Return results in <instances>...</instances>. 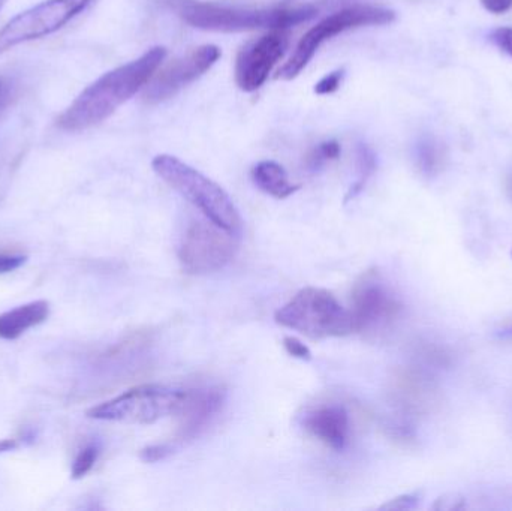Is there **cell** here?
Returning a JSON list of instances; mask_svg holds the SVG:
<instances>
[{
    "mask_svg": "<svg viewBox=\"0 0 512 511\" xmlns=\"http://www.w3.org/2000/svg\"><path fill=\"white\" fill-rule=\"evenodd\" d=\"M186 390L161 384H144L102 402L87 411V417L102 422L153 425L164 417L179 413Z\"/></svg>",
    "mask_w": 512,
    "mask_h": 511,
    "instance_id": "obj_5",
    "label": "cell"
},
{
    "mask_svg": "<svg viewBox=\"0 0 512 511\" xmlns=\"http://www.w3.org/2000/svg\"><path fill=\"white\" fill-rule=\"evenodd\" d=\"M283 347L288 351L289 356L295 357V359L300 360H310L312 359V353H310L307 345H304L303 342L298 341L297 338H292V336H286L283 339Z\"/></svg>",
    "mask_w": 512,
    "mask_h": 511,
    "instance_id": "obj_23",
    "label": "cell"
},
{
    "mask_svg": "<svg viewBox=\"0 0 512 511\" xmlns=\"http://www.w3.org/2000/svg\"><path fill=\"white\" fill-rule=\"evenodd\" d=\"M26 255L20 254H0V275L14 272L20 269L26 263Z\"/></svg>",
    "mask_w": 512,
    "mask_h": 511,
    "instance_id": "obj_25",
    "label": "cell"
},
{
    "mask_svg": "<svg viewBox=\"0 0 512 511\" xmlns=\"http://www.w3.org/2000/svg\"><path fill=\"white\" fill-rule=\"evenodd\" d=\"M277 324L312 339L343 338L354 333L351 311L324 288L298 291L274 317Z\"/></svg>",
    "mask_w": 512,
    "mask_h": 511,
    "instance_id": "obj_4",
    "label": "cell"
},
{
    "mask_svg": "<svg viewBox=\"0 0 512 511\" xmlns=\"http://www.w3.org/2000/svg\"><path fill=\"white\" fill-rule=\"evenodd\" d=\"M418 501H420V497L417 494L402 495V497L394 498L390 503L384 504L381 510H414L417 509Z\"/></svg>",
    "mask_w": 512,
    "mask_h": 511,
    "instance_id": "obj_24",
    "label": "cell"
},
{
    "mask_svg": "<svg viewBox=\"0 0 512 511\" xmlns=\"http://www.w3.org/2000/svg\"><path fill=\"white\" fill-rule=\"evenodd\" d=\"M394 20H396V12L382 6L354 5L340 9L319 21L300 39L288 62L277 72V78L294 80L309 65L321 45L339 33L358 29V27L385 26L393 23Z\"/></svg>",
    "mask_w": 512,
    "mask_h": 511,
    "instance_id": "obj_6",
    "label": "cell"
},
{
    "mask_svg": "<svg viewBox=\"0 0 512 511\" xmlns=\"http://www.w3.org/2000/svg\"><path fill=\"white\" fill-rule=\"evenodd\" d=\"M186 24L210 32H249L259 29H289L318 15L313 5L239 8L201 0H162Z\"/></svg>",
    "mask_w": 512,
    "mask_h": 511,
    "instance_id": "obj_2",
    "label": "cell"
},
{
    "mask_svg": "<svg viewBox=\"0 0 512 511\" xmlns=\"http://www.w3.org/2000/svg\"><path fill=\"white\" fill-rule=\"evenodd\" d=\"M288 29H273L249 42L236 60V83L243 92H255L283 59L289 45Z\"/></svg>",
    "mask_w": 512,
    "mask_h": 511,
    "instance_id": "obj_11",
    "label": "cell"
},
{
    "mask_svg": "<svg viewBox=\"0 0 512 511\" xmlns=\"http://www.w3.org/2000/svg\"><path fill=\"white\" fill-rule=\"evenodd\" d=\"M486 11L495 15L507 14L512 9V0H480Z\"/></svg>",
    "mask_w": 512,
    "mask_h": 511,
    "instance_id": "obj_26",
    "label": "cell"
},
{
    "mask_svg": "<svg viewBox=\"0 0 512 511\" xmlns=\"http://www.w3.org/2000/svg\"><path fill=\"white\" fill-rule=\"evenodd\" d=\"M252 180L262 192L270 197L283 200L291 197L300 189L289 180L288 173L282 165L274 161H261L252 168Z\"/></svg>",
    "mask_w": 512,
    "mask_h": 511,
    "instance_id": "obj_15",
    "label": "cell"
},
{
    "mask_svg": "<svg viewBox=\"0 0 512 511\" xmlns=\"http://www.w3.org/2000/svg\"><path fill=\"white\" fill-rule=\"evenodd\" d=\"M98 444H87L72 464L71 476L74 480L83 479L84 476L90 473L95 467L96 461L99 458Z\"/></svg>",
    "mask_w": 512,
    "mask_h": 511,
    "instance_id": "obj_19",
    "label": "cell"
},
{
    "mask_svg": "<svg viewBox=\"0 0 512 511\" xmlns=\"http://www.w3.org/2000/svg\"><path fill=\"white\" fill-rule=\"evenodd\" d=\"M342 153V147L336 140L322 141L307 156V168L310 171H318L328 162L336 161Z\"/></svg>",
    "mask_w": 512,
    "mask_h": 511,
    "instance_id": "obj_18",
    "label": "cell"
},
{
    "mask_svg": "<svg viewBox=\"0 0 512 511\" xmlns=\"http://www.w3.org/2000/svg\"><path fill=\"white\" fill-rule=\"evenodd\" d=\"M511 191H512V183H511Z\"/></svg>",
    "mask_w": 512,
    "mask_h": 511,
    "instance_id": "obj_31",
    "label": "cell"
},
{
    "mask_svg": "<svg viewBox=\"0 0 512 511\" xmlns=\"http://www.w3.org/2000/svg\"><path fill=\"white\" fill-rule=\"evenodd\" d=\"M402 303L376 275L358 282L352 296L354 332L376 333L390 327L402 314Z\"/></svg>",
    "mask_w": 512,
    "mask_h": 511,
    "instance_id": "obj_10",
    "label": "cell"
},
{
    "mask_svg": "<svg viewBox=\"0 0 512 511\" xmlns=\"http://www.w3.org/2000/svg\"><path fill=\"white\" fill-rule=\"evenodd\" d=\"M414 159L423 176H438L447 164V147L435 138H423L415 146Z\"/></svg>",
    "mask_w": 512,
    "mask_h": 511,
    "instance_id": "obj_16",
    "label": "cell"
},
{
    "mask_svg": "<svg viewBox=\"0 0 512 511\" xmlns=\"http://www.w3.org/2000/svg\"><path fill=\"white\" fill-rule=\"evenodd\" d=\"M8 2L9 0H0V12H2L3 6H5Z\"/></svg>",
    "mask_w": 512,
    "mask_h": 511,
    "instance_id": "obj_29",
    "label": "cell"
},
{
    "mask_svg": "<svg viewBox=\"0 0 512 511\" xmlns=\"http://www.w3.org/2000/svg\"><path fill=\"white\" fill-rule=\"evenodd\" d=\"M165 57L167 48L158 45L138 59L111 69L72 101L60 114L57 126L66 132H81L104 122L146 87Z\"/></svg>",
    "mask_w": 512,
    "mask_h": 511,
    "instance_id": "obj_1",
    "label": "cell"
},
{
    "mask_svg": "<svg viewBox=\"0 0 512 511\" xmlns=\"http://www.w3.org/2000/svg\"><path fill=\"white\" fill-rule=\"evenodd\" d=\"M92 2L93 0H45L15 15L0 29V54L26 42L53 35Z\"/></svg>",
    "mask_w": 512,
    "mask_h": 511,
    "instance_id": "obj_7",
    "label": "cell"
},
{
    "mask_svg": "<svg viewBox=\"0 0 512 511\" xmlns=\"http://www.w3.org/2000/svg\"><path fill=\"white\" fill-rule=\"evenodd\" d=\"M152 168L167 185L194 204L213 224L239 236L243 222L228 192L197 168L173 155H158Z\"/></svg>",
    "mask_w": 512,
    "mask_h": 511,
    "instance_id": "obj_3",
    "label": "cell"
},
{
    "mask_svg": "<svg viewBox=\"0 0 512 511\" xmlns=\"http://www.w3.org/2000/svg\"><path fill=\"white\" fill-rule=\"evenodd\" d=\"M0 93H2V83H0Z\"/></svg>",
    "mask_w": 512,
    "mask_h": 511,
    "instance_id": "obj_30",
    "label": "cell"
},
{
    "mask_svg": "<svg viewBox=\"0 0 512 511\" xmlns=\"http://www.w3.org/2000/svg\"><path fill=\"white\" fill-rule=\"evenodd\" d=\"M48 317H50V303L45 300H35V302L17 306L0 315V339L15 341L27 330L45 323Z\"/></svg>",
    "mask_w": 512,
    "mask_h": 511,
    "instance_id": "obj_14",
    "label": "cell"
},
{
    "mask_svg": "<svg viewBox=\"0 0 512 511\" xmlns=\"http://www.w3.org/2000/svg\"><path fill=\"white\" fill-rule=\"evenodd\" d=\"M225 404V392L221 387L186 390L185 399L177 416H180L179 438L191 441L200 437L215 420Z\"/></svg>",
    "mask_w": 512,
    "mask_h": 511,
    "instance_id": "obj_12",
    "label": "cell"
},
{
    "mask_svg": "<svg viewBox=\"0 0 512 511\" xmlns=\"http://www.w3.org/2000/svg\"><path fill=\"white\" fill-rule=\"evenodd\" d=\"M171 453H173V446H170V444H155V446H149L141 450L140 458L146 464H156V462L167 459Z\"/></svg>",
    "mask_w": 512,
    "mask_h": 511,
    "instance_id": "obj_21",
    "label": "cell"
},
{
    "mask_svg": "<svg viewBox=\"0 0 512 511\" xmlns=\"http://www.w3.org/2000/svg\"><path fill=\"white\" fill-rule=\"evenodd\" d=\"M345 80V68L336 69L331 71L330 74L324 75L318 83L315 84V93L319 96L331 95L337 92Z\"/></svg>",
    "mask_w": 512,
    "mask_h": 511,
    "instance_id": "obj_20",
    "label": "cell"
},
{
    "mask_svg": "<svg viewBox=\"0 0 512 511\" xmlns=\"http://www.w3.org/2000/svg\"><path fill=\"white\" fill-rule=\"evenodd\" d=\"M237 234L218 227L212 221L189 225L179 248L183 269L194 275L218 272L233 261L239 251Z\"/></svg>",
    "mask_w": 512,
    "mask_h": 511,
    "instance_id": "obj_8",
    "label": "cell"
},
{
    "mask_svg": "<svg viewBox=\"0 0 512 511\" xmlns=\"http://www.w3.org/2000/svg\"><path fill=\"white\" fill-rule=\"evenodd\" d=\"M490 41L512 59V27H499L493 30Z\"/></svg>",
    "mask_w": 512,
    "mask_h": 511,
    "instance_id": "obj_22",
    "label": "cell"
},
{
    "mask_svg": "<svg viewBox=\"0 0 512 511\" xmlns=\"http://www.w3.org/2000/svg\"><path fill=\"white\" fill-rule=\"evenodd\" d=\"M18 447V443L15 440H2L0 441V453L11 452Z\"/></svg>",
    "mask_w": 512,
    "mask_h": 511,
    "instance_id": "obj_27",
    "label": "cell"
},
{
    "mask_svg": "<svg viewBox=\"0 0 512 511\" xmlns=\"http://www.w3.org/2000/svg\"><path fill=\"white\" fill-rule=\"evenodd\" d=\"M378 168V159H376L375 152L370 149L367 144L360 143L357 146V179L352 183L349 188L348 194H346L345 201L354 200L361 192L366 189L367 183L372 179L373 174L376 173Z\"/></svg>",
    "mask_w": 512,
    "mask_h": 511,
    "instance_id": "obj_17",
    "label": "cell"
},
{
    "mask_svg": "<svg viewBox=\"0 0 512 511\" xmlns=\"http://www.w3.org/2000/svg\"><path fill=\"white\" fill-rule=\"evenodd\" d=\"M222 51L218 45L206 44L189 51L186 56L165 66L159 74L144 87V101L155 105L174 98L189 84L203 77L221 59Z\"/></svg>",
    "mask_w": 512,
    "mask_h": 511,
    "instance_id": "obj_9",
    "label": "cell"
},
{
    "mask_svg": "<svg viewBox=\"0 0 512 511\" xmlns=\"http://www.w3.org/2000/svg\"><path fill=\"white\" fill-rule=\"evenodd\" d=\"M498 335H499V338H504V339L512 338V323L507 324V326H505V327H502V329L499 330Z\"/></svg>",
    "mask_w": 512,
    "mask_h": 511,
    "instance_id": "obj_28",
    "label": "cell"
},
{
    "mask_svg": "<svg viewBox=\"0 0 512 511\" xmlns=\"http://www.w3.org/2000/svg\"><path fill=\"white\" fill-rule=\"evenodd\" d=\"M303 426L310 435L337 452L348 443L351 423L345 408L337 405L316 408L304 417Z\"/></svg>",
    "mask_w": 512,
    "mask_h": 511,
    "instance_id": "obj_13",
    "label": "cell"
}]
</instances>
